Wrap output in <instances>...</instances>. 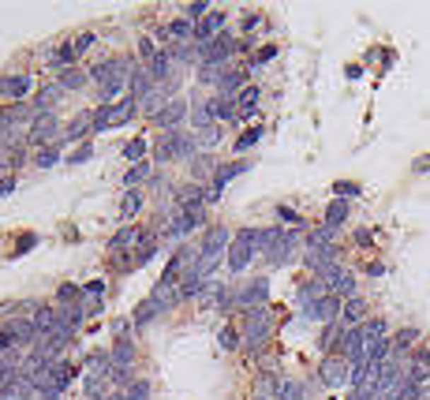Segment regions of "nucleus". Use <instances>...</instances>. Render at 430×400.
I'll use <instances>...</instances> for the list:
<instances>
[{"instance_id": "56", "label": "nucleus", "mask_w": 430, "mask_h": 400, "mask_svg": "<svg viewBox=\"0 0 430 400\" xmlns=\"http://www.w3.org/2000/svg\"><path fill=\"white\" fill-rule=\"evenodd\" d=\"M105 400H127V396H124V393H109Z\"/></svg>"}, {"instance_id": "6", "label": "nucleus", "mask_w": 430, "mask_h": 400, "mask_svg": "<svg viewBox=\"0 0 430 400\" xmlns=\"http://www.w3.org/2000/svg\"><path fill=\"white\" fill-rule=\"evenodd\" d=\"M318 382L325 385V389H344V385H351V363L344 355H322Z\"/></svg>"}, {"instance_id": "27", "label": "nucleus", "mask_w": 430, "mask_h": 400, "mask_svg": "<svg viewBox=\"0 0 430 400\" xmlns=\"http://www.w3.org/2000/svg\"><path fill=\"white\" fill-rule=\"evenodd\" d=\"M150 154H153V142H150L146 135H135V139H127V142H124V150H120V157H124V161H132V165L146 161Z\"/></svg>"}, {"instance_id": "36", "label": "nucleus", "mask_w": 430, "mask_h": 400, "mask_svg": "<svg viewBox=\"0 0 430 400\" xmlns=\"http://www.w3.org/2000/svg\"><path fill=\"white\" fill-rule=\"evenodd\" d=\"M273 400H307V385L299 382V378H289V375H284L281 385H277V396H273Z\"/></svg>"}, {"instance_id": "35", "label": "nucleus", "mask_w": 430, "mask_h": 400, "mask_svg": "<svg viewBox=\"0 0 430 400\" xmlns=\"http://www.w3.org/2000/svg\"><path fill=\"white\" fill-rule=\"evenodd\" d=\"M83 299V281H64L57 292H53V307H71Z\"/></svg>"}, {"instance_id": "32", "label": "nucleus", "mask_w": 430, "mask_h": 400, "mask_svg": "<svg viewBox=\"0 0 430 400\" xmlns=\"http://www.w3.org/2000/svg\"><path fill=\"white\" fill-rule=\"evenodd\" d=\"M262 135H266V127L262 124H251V127H243L236 139H232V150L236 154H247V150H255L258 142H262Z\"/></svg>"}, {"instance_id": "9", "label": "nucleus", "mask_w": 430, "mask_h": 400, "mask_svg": "<svg viewBox=\"0 0 430 400\" xmlns=\"http://www.w3.org/2000/svg\"><path fill=\"white\" fill-rule=\"evenodd\" d=\"M0 329H4V333H8V337L19 344L23 352H30L34 344H37V337H42V333L34 329V318H8V322L0 326Z\"/></svg>"}, {"instance_id": "45", "label": "nucleus", "mask_w": 430, "mask_h": 400, "mask_svg": "<svg viewBox=\"0 0 430 400\" xmlns=\"http://www.w3.org/2000/svg\"><path fill=\"white\" fill-rule=\"evenodd\" d=\"M37 244H42V236H37V232H19V236H16V258L30 255Z\"/></svg>"}, {"instance_id": "53", "label": "nucleus", "mask_w": 430, "mask_h": 400, "mask_svg": "<svg viewBox=\"0 0 430 400\" xmlns=\"http://www.w3.org/2000/svg\"><path fill=\"white\" fill-rule=\"evenodd\" d=\"M363 273H367V277H385V273H389V265L374 258V262H367V265H363Z\"/></svg>"}, {"instance_id": "10", "label": "nucleus", "mask_w": 430, "mask_h": 400, "mask_svg": "<svg viewBox=\"0 0 430 400\" xmlns=\"http://www.w3.org/2000/svg\"><path fill=\"white\" fill-rule=\"evenodd\" d=\"M330 296V285L322 281V277H307V281H299L296 285V307H299V314L307 311V307H315L318 299Z\"/></svg>"}, {"instance_id": "19", "label": "nucleus", "mask_w": 430, "mask_h": 400, "mask_svg": "<svg viewBox=\"0 0 430 400\" xmlns=\"http://www.w3.org/2000/svg\"><path fill=\"white\" fill-rule=\"evenodd\" d=\"M371 318V303L363 299V296H351V299H344V311H341V326L344 329H356V326H363Z\"/></svg>"}, {"instance_id": "5", "label": "nucleus", "mask_w": 430, "mask_h": 400, "mask_svg": "<svg viewBox=\"0 0 430 400\" xmlns=\"http://www.w3.org/2000/svg\"><path fill=\"white\" fill-rule=\"evenodd\" d=\"M64 120L57 116V113H42L30 124V146H37V150H45V146H57L60 139H64Z\"/></svg>"}, {"instance_id": "15", "label": "nucleus", "mask_w": 430, "mask_h": 400, "mask_svg": "<svg viewBox=\"0 0 430 400\" xmlns=\"http://www.w3.org/2000/svg\"><path fill=\"white\" fill-rule=\"evenodd\" d=\"M83 370H79V363H71V359H60V363H49V389H57V393H64L68 385L79 378Z\"/></svg>"}, {"instance_id": "14", "label": "nucleus", "mask_w": 430, "mask_h": 400, "mask_svg": "<svg viewBox=\"0 0 430 400\" xmlns=\"http://www.w3.org/2000/svg\"><path fill=\"white\" fill-rule=\"evenodd\" d=\"M389 341H393V359L408 363V359L415 355V348H419V329H415V326H404V329H397Z\"/></svg>"}, {"instance_id": "24", "label": "nucleus", "mask_w": 430, "mask_h": 400, "mask_svg": "<svg viewBox=\"0 0 430 400\" xmlns=\"http://www.w3.org/2000/svg\"><path fill=\"white\" fill-rule=\"evenodd\" d=\"M142 206H146V191H124V198H120V221L124 224H135V217L142 213Z\"/></svg>"}, {"instance_id": "43", "label": "nucleus", "mask_w": 430, "mask_h": 400, "mask_svg": "<svg viewBox=\"0 0 430 400\" xmlns=\"http://www.w3.org/2000/svg\"><path fill=\"white\" fill-rule=\"evenodd\" d=\"M266 23V16L258 8H247L243 16H240V30H243V38H251V30H258V26Z\"/></svg>"}, {"instance_id": "11", "label": "nucleus", "mask_w": 430, "mask_h": 400, "mask_svg": "<svg viewBox=\"0 0 430 400\" xmlns=\"http://www.w3.org/2000/svg\"><path fill=\"white\" fill-rule=\"evenodd\" d=\"M64 94H68V90H64L60 83H57V79H53V83H42V86H37V94H34V113L37 116H42V113H57V105L64 101Z\"/></svg>"}, {"instance_id": "23", "label": "nucleus", "mask_w": 430, "mask_h": 400, "mask_svg": "<svg viewBox=\"0 0 430 400\" xmlns=\"http://www.w3.org/2000/svg\"><path fill=\"white\" fill-rule=\"evenodd\" d=\"M57 83L68 90V94H83V90L90 86V68H79V64H75V68H68V72H60V75H53Z\"/></svg>"}, {"instance_id": "52", "label": "nucleus", "mask_w": 430, "mask_h": 400, "mask_svg": "<svg viewBox=\"0 0 430 400\" xmlns=\"http://www.w3.org/2000/svg\"><path fill=\"white\" fill-rule=\"evenodd\" d=\"M16 188H19V176H0V198L16 195Z\"/></svg>"}, {"instance_id": "48", "label": "nucleus", "mask_w": 430, "mask_h": 400, "mask_svg": "<svg viewBox=\"0 0 430 400\" xmlns=\"http://www.w3.org/2000/svg\"><path fill=\"white\" fill-rule=\"evenodd\" d=\"M90 157H94V139L83 142V146H75V150L68 154V165H86Z\"/></svg>"}, {"instance_id": "46", "label": "nucleus", "mask_w": 430, "mask_h": 400, "mask_svg": "<svg viewBox=\"0 0 430 400\" xmlns=\"http://www.w3.org/2000/svg\"><path fill=\"white\" fill-rule=\"evenodd\" d=\"M225 72H228V68H199V72H194V83L217 90V83H221V75H225Z\"/></svg>"}, {"instance_id": "16", "label": "nucleus", "mask_w": 430, "mask_h": 400, "mask_svg": "<svg viewBox=\"0 0 430 400\" xmlns=\"http://www.w3.org/2000/svg\"><path fill=\"white\" fill-rule=\"evenodd\" d=\"M251 168H255V161H247V157H243V161H225V165L217 168V176H214V183H210V191H214V195H225L228 183L236 180V176H243V172H251Z\"/></svg>"}, {"instance_id": "49", "label": "nucleus", "mask_w": 430, "mask_h": 400, "mask_svg": "<svg viewBox=\"0 0 430 400\" xmlns=\"http://www.w3.org/2000/svg\"><path fill=\"white\" fill-rule=\"evenodd\" d=\"M351 244L363 247V251H371L374 247V232L371 229H356V232H351Z\"/></svg>"}, {"instance_id": "37", "label": "nucleus", "mask_w": 430, "mask_h": 400, "mask_svg": "<svg viewBox=\"0 0 430 400\" xmlns=\"http://www.w3.org/2000/svg\"><path fill=\"white\" fill-rule=\"evenodd\" d=\"M90 127H94V135L112 131V105H94L90 109Z\"/></svg>"}, {"instance_id": "1", "label": "nucleus", "mask_w": 430, "mask_h": 400, "mask_svg": "<svg viewBox=\"0 0 430 400\" xmlns=\"http://www.w3.org/2000/svg\"><path fill=\"white\" fill-rule=\"evenodd\" d=\"M240 329H243V348L251 352V355H258L273 341V333H277V307L266 303V307L247 311L243 322H240Z\"/></svg>"}, {"instance_id": "25", "label": "nucleus", "mask_w": 430, "mask_h": 400, "mask_svg": "<svg viewBox=\"0 0 430 400\" xmlns=\"http://www.w3.org/2000/svg\"><path fill=\"white\" fill-rule=\"evenodd\" d=\"M135 116H139V98L127 94L124 101H116L112 105V131H120L127 124H135Z\"/></svg>"}, {"instance_id": "30", "label": "nucleus", "mask_w": 430, "mask_h": 400, "mask_svg": "<svg viewBox=\"0 0 430 400\" xmlns=\"http://www.w3.org/2000/svg\"><path fill=\"white\" fill-rule=\"evenodd\" d=\"M258 101H262V86L258 83H251L243 90V94L236 98V105H240V120H251V116H258Z\"/></svg>"}, {"instance_id": "28", "label": "nucleus", "mask_w": 430, "mask_h": 400, "mask_svg": "<svg viewBox=\"0 0 430 400\" xmlns=\"http://www.w3.org/2000/svg\"><path fill=\"white\" fill-rule=\"evenodd\" d=\"M165 311H161V307L158 303H153L150 296L146 299H139L135 303V311H132V322H135V333H142V329H146L150 322H153V318H161Z\"/></svg>"}, {"instance_id": "21", "label": "nucleus", "mask_w": 430, "mask_h": 400, "mask_svg": "<svg viewBox=\"0 0 430 400\" xmlns=\"http://www.w3.org/2000/svg\"><path fill=\"white\" fill-rule=\"evenodd\" d=\"M105 292H109V281L98 277V281H86L83 285V303L90 307V314H101L105 311Z\"/></svg>"}, {"instance_id": "57", "label": "nucleus", "mask_w": 430, "mask_h": 400, "mask_svg": "<svg viewBox=\"0 0 430 400\" xmlns=\"http://www.w3.org/2000/svg\"><path fill=\"white\" fill-rule=\"evenodd\" d=\"M251 400H269V396H258V393H255V396H251Z\"/></svg>"}, {"instance_id": "44", "label": "nucleus", "mask_w": 430, "mask_h": 400, "mask_svg": "<svg viewBox=\"0 0 430 400\" xmlns=\"http://www.w3.org/2000/svg\"><path fill=\"white\" fill-rule=\"evenodd\" d=\"M98 45V34L94 30H79V34H71V49H75V57H83V52H90Z\"/></svg>"}, {"instance_id": "20", "label": "nucleus", "mask_w": 430, "mask_h": 400, "mask_svg": "<svg viewBox=\"0 0 430 400\" xmlns=\"http://www.w3.org/2000/svg\"><path fill=\"white\" fill-rule=\"evenodd\" d=\"M348 217H351V202H344V198H330V206H325V213H322V224L341 232L348 224Z\"/></svg>"}, {"instance_id": "2", "label": "nucleus", "mask_w": 430, "mask_h": 400, "mask_svg": "<svg viewBox=\"0 0 430 400\" xmlns=\"http://www.w3.org/2000/svg\"><path fill=\"white\" fill-rule=\"evenodd\" d=\"M269 288H273V281L266 273L232 285L228 288V314H247V311H255V307H266L269 303Z\"/></svg>"}, {"instance_id": "54", "label": "nucleus", "mask_w": 430, "mask_h": 400, "mask_svg": "<svg viewBox=\"0 0 430 400\" xmlns=\"http://www.w3.org/2000/svg\"><path fill=\"white\" fill-rule=\"evenodd\" d=\"M412 172H415V176H426V172H430V154H419V157H415V161H412Z\"/></svg>"}, {"instance_id": "13", "label": "nucleus", "mask_w": 430, "mask_h": 400, "mask_svg": "<svg viewBox=\"0 0 430 400\" xmlns=\"http://www.w3.org/2000/svg\"><path fill=\"white\" fill-rule=\"evenodd\" d=\"M139 239H142V229H139V224H124V229L109 239V258L132 255V251L139 247Z\"/></svg>"}, {"instance_id": "34", "label": "nucleus", "mask_w": 430, "mask_h": 400, "mask_svg": "<svg viewBox=\"0 0 430 400\" xmlns=\"http://www.w3.org/2000/svg\"><path fill=\"white\" fill-rule=\"evenodd\" d=\"M277 57H281V45H273V42H269V45H258V52H255V57H251V60L243 64V68H247V72L255 75V72H262L266 64H273V60H277Z\"/></svg>"}, {"instance_id": "17", "label": "nucleus", "mask_w": 430, "mask_h": 400, "mask_svg": "<svg viewBox=\"0 0 430 400\" xmlns=\"http://www.w3.org/2000/svg\"><path fill=\"white\" fill-rule=\"evenodd\" d=\"M191 131L199 135V131H206V127H214L217 124V116H214V98H194L191 101Z\"/></svg>"}, {"instance_id": "47", "label": "nucleus", "mask_w": 430, "mask_h": 400, "mask_svg": "<svg viewBox=\"0 0 430 400\" xmlns=\"http://www.w3.org/2000/svg\"><path fill=\"white\" fill-rule=\"evenodd\" d=\"M124 396H127V400H150V378L139 375V378L124 389Z\"/></svg>"}, {"instance_id": "29", "label": "nucleus", "mask_w": 430, "mask_h": 400, "mask_svg": "<svg viewBox=\"0 0 430 400\" xmlns=\"http://www.w3.org/2000/svg\"><path fill=\"white\" fill-rule=\"evenodd\" d=\"M217 344H221V352H240L243 348V329L236 322H225L217 329Z\"/></svg>"}, {"instance_id": "26", "label": "nucleus", "mask_w": 430, "mask_h": 400, "mask_svg": "<svg viewBox=\"0 0 430 400\" xmlns=\"http://www.w3.org/2000/svg\"><path fill=\"white\" fill-rule=\"evenodd\" d=\"M112 367H127V370H135L139 363V344L135 341H112Z\"/></svg>"}, {"instance_id": "40", "label": "nucleus", "mask_w": 430, "mask_h": 400, "mask_svg": "<svg viewBox=\"0 0 430 400\" xmlns=\"http://www.w3.org/2000/svg\"><path fill=\"white\" fill-rule=\"evenodd\" d=\"M109 333H112L116 341H135V322H132V314H112Z\"/></svg>"}, {"instance_id": "33", "label": "nucleus", "mask_w": 430, "mask_h": 400, "mask_svg": "<svg viewBox=\"0 0 430 400\" xmlns=\"http://www.w3.org/2000/svg\"><path fill=\"white\" fill-rule=\"evenodd\" d=\"M273 217H277V224H281V229H307L303 213H299V210H292L289 202H277V206H273Z\"/></svg>"}, {"instance_id": "58", "label": "nucleus", "mask_w": 430, "mask_h": 400, "mask_svg": "<svg viewBox=\"0 0 430 400\" xmlns=\"http://www.w3.org/2000/svg\"><path fill=\"white\" fill-rule=\"evenodd\" d=\"M426 400H430V389H426Z\"/></svg>"}, {"instance_id": "31", "label": "nucleus", "mask_w": 430, "mask_h": 400, "mask_svg": "<svg viewBox=\"0 0 430 400\" xmlns=\"http://www.w3.org/2000/svg\"><path fill=\"white\" fill-rule=\"evenodd\" d=\"M214 116H217V124H236V120H240V105H236V98L214 94Z\"/></svg>"}, {"instance_id": "55", "label": "nucleus", "mask_w": 430, "mask_h": 400, "mask_svg": "<svg viewBox=\"0 0 430 400\" xmlns=\"http://www.w3.org/2000/svg\"><path fill=\"white\" fill-rule=\"evenodd\" d=\"M344 75H348V79H363V64H348Z\"/></svg>"}, {"instance_id": "7", "label": "nucleus", "mask_w": 430, "mask_h": 400, "mask_svg": "<svg viewBox=\"0 0 430 400\" xmlns=\"http://www.w3.org/2000/svg\"><path fill=\"white\" fill-rule=\"evenodd\" d=\"M187 120H191V101H187V98H173V101H168L165 109L158 113V116L150 120V124L165 135V131H184Z\"/></svg>"}, {"instance_id": "22", "label": "nucleus", "mask_w": 430, "mask_h": 400, "mask_svg": "<svg viewBox=\"0 0 430 400\" xmlns=\"http://www.w3.org/2000/svg\"><path fill=\"white\" fill-rule=\"evenodd\" d=\"M153 172H158V165H153L150 157H146V161H139V165H132V168L124 172V188H127V191H139V188H146V183L153 180Z\"/></svg>"}, {"instance_id": "18", "label": "nucleus", "mask_w": 430, "mask_h": 400, "mask_svg": "<svg viewBox=\"0 0 430 400\" xmlns=\"http://www.w3.org/2000/svg\"><path fill=\"white\" fill-rule=\"evenodd\" d=\"M90 139H94V127H90V109H83L79 116H71L68 120V127H64V139H60V146L64 142H90Z\"/></svg>"}, {"instance_id": "3", "label": "nucleus", "mask_w": 430, "mask_h": 400, "mask_svg": "<svg viewBox=\"0 0 430 400\" xmlns=\"http://www.w3.org/2000/svg\"><path fill=\"white\" fill-rule=\"evenodd\" d=\"M255 258H258V229L255 224H243V229H236V236H232V247L225 255V270L232 277H240Z\"/></svg>"}, {"instance_id": "51", "label": "nucleus", "mask_w": 430, "mask_h": 400, "mask_svg": "<svg viewBox=\"0 0 430 400\" xmlns=\"http://www.w3.org/2000/svg\"><path fill=\"white\" fill-rule=\"evenodd\" d=\"M412 363H415V367H423L426 375H430V344H419V348H415V355H412Z\"/></svg>"}, {"instance_id": "12", "label": "nucleus", "mask_w": 430, "mask_h": 400, "mask_svg": "<svg viewBox=\"0 0 430 400\" xmlns=\"http://www.w3.org/2000/svg\"><path fill=\"white\" fill-rule=\"evenodd\" d=\"M221 165H225V161H221L217 154H199V157H194V161H191L187 168H191V180H194V183H202V188H210Z\"/></svg>"}, {"instance_id": "50", "label": "nucleus", "mask_w": 430, "mask_h": 400, "mask_svg": "<svg viewBox=\"0 0 430 400\" xmlns=\"http://www.w3.org/2000/svg\"><path fill=\"white\" fill-rule=\"evenodd\" d=\"M146 188H153V195H168V191H173V188H168V180H165V168L153 172V180L146 183Z\"/></svg>"}, {"instance_id": "38", "label": "nucleus", "mask_w": 430, "mask_h": 400, "mask_svg": "<svg viewBox=\"0 0 430 400\" xmlns=\"http://www.w3.org/2000/svg\"><path fill=\"white\" fill-rule=\"evenodd\" d=\"M199 150L202 154H214V146H221L225 142V124H214V127H206V131H199Z\"/></svg>"}, {"instance_id": "39", "label": "nucleus", "mask_w": 430, "mask_h": 400, "mask_svg": "<svg viewBox=\"0 0 430 400\" xmlns=\"http://www.w3.org/2000/svg\"><path fill=\"white\" fill-rule=\"evenodd\" d=\"M161 45H158V38H139V45H135V60L139 64H153V60H158L161 57Z\"/></svg>"}, {"instance_id": "42", "label": "nucleus", "mask_w": 430, "mask_h": 400, "mask_svg": "<svg viewBox=\"0 0 430 400\" xmlns=\"http://www.w3.org/2000/svg\"><path fill=\"white\" fill-rule=\"evenodd\" d=\"M333 198H344V202H356V198L363 195V188H359V183L356 180H333Z\"/></svg>"}, {"instance_id": "41", "label": "nucleus", "mask_w": 430, "mask_h": 400, "mask_svg": "<svg viewBox=\"0 0 430 400\" xmlns=\"http://www.w3.org/2000/svg\"><path fill=\"white\" fill-rule=\"evenodd\" d=\"M64 161V146H45V150H34V168H53Z\"/></svg>"}, {"instance_id": "8", "label": "nucleus", "mask_w": 430, "mask_h": 400, "mask_svg": "<svg viewBox=\"0 0 430 400\" xmlns=\"http://www.w3.org/2000/svg\"><path fill=\"white\" fill-rule=\"evenodd\" d=\"M341 311H344V299L330 292V296L318 299L315 307H307L299 318H307V322H318V326H333V322H341Z\"/></svg>"}, {"instance_id": "4", "label": "nucleus", "mask_w": 430, "mask_h": 400, "mask_svg": "<svg viewBox=\"0 0 430 400\" xmlns=\"http://www.w3.org/2000/svg\"><path fill=\"white\" fill-rule=\"evenodd\" d=\"M30 94H37L34 72H4L0 75V98H4V105H23V101H30Z\"/></svg>"}]
</instances>
